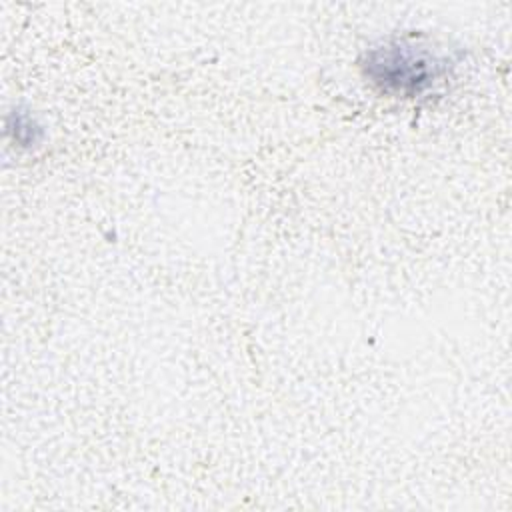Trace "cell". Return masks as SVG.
Here are the masks:
<instances>
[{
    "mask_svg": "<svg viewBox=\"0 0 512 512\" xmlns=\"http://www.w3.org/2000/svg\"><path fill=\"white\" fill-rule=\"evenodd\" d=\"M446 60L412 42H388L366 54V76L388 94L416 96L446 74Z\"/></svg>",
    "mask_w": 512,
    "mask_h": 512,
    "instance_id": "6da1fadb",
    "label": "cell"
}]
</instances>
